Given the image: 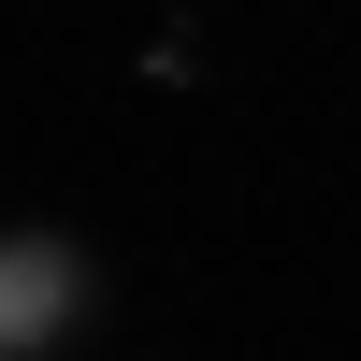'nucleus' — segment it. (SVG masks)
Returning <instances> with one entry per match:
<instances>
[{
  "label": "nucleus",
  "mask_w": 361,
  "mask_h": 361,
  "mask_svg": "<svg viewBox=\"0 0 361 361\" xmlns=\"http://www.w3.org/2000/svg\"><path fill=\"white\" fill-rule=\"evenodd\" d=\"M44 289H58L44 260H0V333H44V318H29V304H44Z\"/></svg>",
  "instance_id": "nucleus-1"
}]
</instances>
